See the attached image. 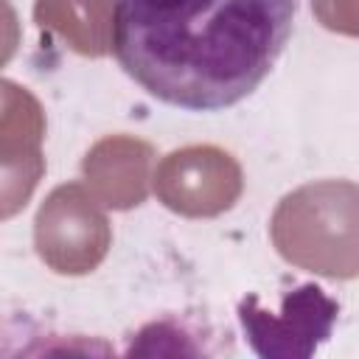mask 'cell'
<instances>
[{
    "mask_svg": "<svg viewBox=\"0 0 359 359\" xmlns=\"http://www.w3.org/2000/svg\"><path fill=\"white\" fill-rule=\"evenodd\" d=\"M294 11V0H121L115 56L149 95L213 112L269 76Z\"/></svg>",
    "mask_w": 359,
    "mask_h": 359,
    "instance_id": "6da1fadb",
    "label": "cell"
},
{
    "mask_svg": "<svg viewBox=\"0 0 359 359\" xmlns=\"http://www.w3.org/2000/svg\"><path fill=\"white\" fill-rule=\"evenodd\" d=\"M283 261L320 278H359V182L317 180L289 191L269 222Z\"/></svg>",
    "mask_w": 359,
    "mask_h": 359,
    "instance_id": "7a4b0ae2",
    "label": "cell"
},
{
    "mask_svg": "<svg viewBox=\"0 0 359 359\" xmlns=\"http://www.w3.org/2000/svg\"><path fill=\"white\" fill-rule=\"evenodd\" d=\"M112 230L101 199L81 182L56 185L36 210L34 247L56 275H87L109 252Z\"/></svg>",
    "mask_w": 359,
    "mask_h": 359,
    "instance_id": "3957f363",
    "label": "cell"
},
{
    "mask_svg": "<svg viewBox=\"0 0 359 359\" xmlns=\"http://www.w3.org/2000/svg\"><path fill=\"white\" fill-rule=\"evenodd\" d=\"M151 180L157 199L188 219H210L230 210L244 188L238 160L213 143L174 149L160 160Z\"/></svg>",
    "mask_w": 359,
    "mask_h": 359,
    "instance_id": "277c9868",
    "label": "cell"
},
{
    "mask_svg": "<svg viewBox=\"0 0 359 359\" xmlns=\"http://www.w3.org/2000/svg\"><path fill=\"white\" fill-rule=\"evenodd\" d=\"M241 328L258 356L266 359H297L311 356L323 339H328L337 303L314 283H303L283 294L280 311H266L258 306L255 294L238 303Z\"/></svg>",
    "mask_w": 359,
    "mask_h": 359,
    "instance_id": "5b68a950",
    "label": "cell"
},
{
    "mask_svg": "<svg viewBox=\"0 0 359 359\" xmlns=\"http://www.w3.org/2000/svg\"><path fill=\"white\" fill-rule=\"evenodd\" d=\"M3 123H0V160H3V219L14 216L36 188L45 160V115L39 101L11 79L0 84Z\"/></svg>",
    "mask_w": 359,
    "mask_h": 359,
    "instance_id": "8992f818",
    "label": "cell"
},
{
    "mask_svg": "<svg viewBox=\"0 0 359 359\" xmlns=\"http://www.w3.org/2000/svg\"><path fill=\"white\" fill-rule=\"evenodd\" d=\"M154 149L132 135H107L90 146L81 160L87 188L104 208L129 210L149 194V168Z\"/></svg>",
    "mask_w": 359,
    "mask_h": 359,
    "instance_id": "52a82bcc",
    "label": "cell"
},
{
    "mask_svg": "<svg viewBox=\"0 0 359 359\" xmlns=\"http://www.w3.org/2000/svg\"><path fill=\"white\" fill-rule=\"evenodd\" d=\"M115 11L109 0H36L34 20L56 34L79 56H107L115 50Z\"/></svg>",
    "mask_w": 359,
    "mask_h": 359,
    "instance_id": "ba28073f",
    "label": "cell"
},
{
    "mask_svg": "<svg viewBox=\"0 0 359 359\" xmlns=\"http://www.w3.org/2000/svg\"><path fill=\"white\" fill-rule=\"evenodd\" d=\"M311 11L323 28L359 39V0H311Z\"/></svg>",
    "mask_w": 359,
    "mask_h": 359,
    "instance_id": "9c48e42d",
    "label": "cell"
}]
</instances>
